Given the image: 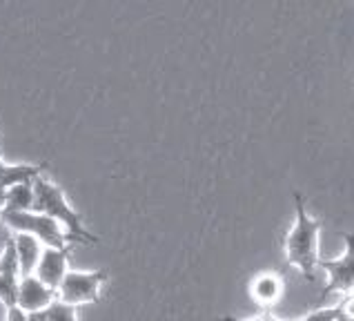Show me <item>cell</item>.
Instances as JSON below:
<instances>
[{
  "mask_svg": "<svg viewBox=\"0 0 354 321\" xmlns=\"http://www.w3.org/2000/svg\"><path fill=\"white\" fill-rule=\"evenodd\" d=\"M295 223L286 235V261L288 266L297 268L308 281H315V273L319 268V237L321 221L310 217L306 210V199L301 192H295Z\"/></svg>",
  "mask_w": 354,
  "mask_h": 321,
  "instance_id": "obj_1",
  "label": "cell"
},
{
  "mask_svg": "<svg viewBox=\"0 0 354 321\" xmlns=\"http://www.w3.org/2000/svg\"><path fill=\"white\" fill-rule=\"evenodd\" d=\"M283 290H286V279L281 273H261L250 281V295L257 301L261 308H266V313L279 304V299L283 297Z\"/></svg>",
  "mask_w": 354,
  "mask_h": 321,
  "instance_id": "obj_9",
  "label": "cell"
},
{
  "mask_svg": "<svg viewBox=\"0 0 354 321\" xmlns=\"http://www.w3.org/2000/svg\"><path fill=\"white\" fill-rule=\"evenodd\" d=\"M34 210V183H18L7 187L5 212H32Z\"/></svg>",
  "mask_w": 354,
  "mask_h": 321,
  "instance_id": "obj_12",
  "label": "cell"
},
{
  "mask_svg": "<svg viewBox=\"0 0 354 321\" xmlns=\"http://www.w3.org/2000/svg\"><path fill=\"white\" fill-rule=\"evenodd\" d=\"M107 281V270H67L63 284L58 288V299L69 306H83V304H96L100 299V290Z\"/></svg>",
  "mask_w": 354,
  "mask_h": 321,
  "instance_id": "obj_4",
  "label": "cell"
},
{
  "mask_svg": "<svg viewBox=\"0 0 354 321\" xmlns=\"http://www.w3.org/2000/svg\"><path fill=\"white\" fill-rule=\"evenodd\" d=\"M69 250L72 248H65V250H54V248H43L38 259V266H36V279L43 281L47 288H52L54 293H58L60 284L67 275V261H69Z\"/></svg>",
  "mask_w": 354,
  "mask_h": 321,
  "instance_id": "obj_7",
  "label": "cell"
},
{
  "mask_svg": "<svg viewBox=\"0 0 354 321\" xmlns=\"http://www.w3.org/2000/svg\"><path fill=\"white\" fill-rule=\"evenodd\" d=\"M14 246H16L20 277H32L36 273L40 253H43V246H40V241L36 237H32V235L18 232V235H14Z\"/></svg>",
  "mask_w": 354,
  "mask_h": 321,
  "instance_id": "obj_10",
  "label": "cell"
},
{
  "mask_svg": "<svg viewBox=\"0 0 354 321\" xmlns=\"http://www.w3.org/2000/svg\"><path fill=\"white\" fill-rule=\"evenodd\" d=\"M34 212L47 214L56 219L60 226L65 228V235L69 244H98V237L87 232L83 221L76 214V210L67 203V196L63 192V187L56 185L54 181H49L45 176H38L34 181Z\"/></svg>",
  "mask_w": 354,
  "mask_h": 321,
  "instance_id": "obj_2",
  "label": "cell"
},
{
  "mask_svg": "<svg viewBox=\"0 0 354 321\" xmlns=\"http://www.w3.org/2000/svg\"><path fill=\"white\" fill-rule=\"evenodd\" d=\"M5 201H7V187L0 185V210H5Z\"/></svg>",
  "mask_w": 354,
  "mask_h": 321,
  "instance_id": "obj_17",
  "label": "cell"
},
{
  "mask_svg": "<svg viewBox=\"0 0 354 321\" xmlns=\"http://www.w3.org/2000/svg\"><path fill=\"white\" fill-rule=\"evenodd\" d=\"M0 221H3L14 235L25 232V235L36 237L40 241V246H45V248L65 250L72 246L67 241L63 226H60L56 219L47 214H38L34 210L32 212H5L3 210V219Z\"/></svg>",
  "mask_w": 354,
  "mask_h": 321,
  "instance_id": "obj_3",
  "label": "cell"
},
{
  "mask_svg": "<svg viewBox=\"0 0 354 321\" xmlns=\"http://www.w3.org/2000/svg\"><path fill=\"white\" fill-rule=\"evenodd\" d=\"M45 313H47V321H78L76 306H69L60 299H56Z\"/></svg>",
  "mask_w": 354,
  "mask_h": 321,
  "instance_id": "obj_14",
  "label": "cell"
},
{
  "mask_svg": "<svg viewBox=\"0 0 354 321\" xmlns=\"http://www.w3.org/2000/svg\"><path fill=\"white\" fill-rule=\"evenodd\" d=\"M5 321H27V315L18 306H14V308L7 310V319Z\"/></svg>",
  "mask_w": 354,
  "mask_h": 321,
  "instance_id": "obj_15",
  "label": "cell"
},
{
  "mask_svg": "<svg viewBox=\"0 0 354 321\" xmlns=\"http://www.w3.org/2000/svg\"><path fill=\"white\" fill-rule=\"evenodd\" d=\"M343 248L341 257L337 259H321L319 268L326 270L328 275V286L323 288V297L332 293L350 295L354 290V232L343 235Z\"/></svg>",
  "mask_w": 354,
  "mask_h": 321,
  "instance_id": "obj_5",
  "label": "cell"
},
{
  "mask_svg": "<svg viewBox=\"0 0 354 321\" xmlns=\"http://www.w3.org/2000/svg\"><path fill=\"white\" fill-rule=\"evenodd\" d=\"M56 299H58V293H54L52 288H47L43 281H38L36 275L20 277L16 306L23 310L25 315L27 313H40V310H47Z\"/></svg>",
  "mask_w": 354,
  "mask_h": 321,
  "instance_id": "obj_6",
  "label": "cell"
},
{
  "mask_svg": "<svg viewBox=\"0 0 354 321\" xmlns=\"http://www.w3.org/2000/svg\"><path fill=\"white\" fill-rule=\"evenodd\" d=\"M45 163H18V165H9L0 158V185L3 187H12L18 183H34L38 176H43Z\"/></svg>",
  "mask_w": 354,
  "mask_h": 321,
  "instance_id": "obj_11",
  "label": "cell"
},
{
  "mask_svg": "<svg viewBox=\"0 0 354 321\" xmlns=\"http://www.w3.org/2000/svg\"><path fill=\"white\" fill-rule=\"evenodd\" d=\"M337 321H350V319H348V317H346V315H341V317H339V319H337Z\"/></svg>",
  "mask_w": 354,
  "mask_h": 321,
  "instance_id": "obj_18",
  "label": "cell"
},
{
  "mask_svg": "<svg viewBox=\"0 0 354 321\" xmlns=\"http://www.w3.org/2000/svg\"><path fill=\"white\" fill-rule=\"evenodd\" d=\"M0 219H3V210H0Z\"/></svg>",
  "mask_w": 354,
  "mask_h": 321,
  "instance_id": "obj_19",
  "label": "cell"
},
{
  "mask_svg": "<svg viewBox=\"0 0 354 321\" xmlns=\"http://www.w3.org/2000/svg\"><path fill=\"white\" fill-rule=\"evenodd\" d=\"M343 315V306H326V308H319V310H312V313L303 315L301 319H295V321H337L339 317ZM216 321H283V319H277L272 317L270 313H263L259 317H252V319H239V317H221Z\"/></svg>",
  "mask_w": 354,
  "mask_h": 321,
  "instance_id": "obj_13",
  "label": "cell"
},
{
  "mask_svg": "<svg viewBox=\"0 0 354 321\" xmlns=\"http://www.w3.org/2000/svg\"><path fill=\"white\" fill-rule=\"evenodd\" d=\"M18 284H20V270H18V257L14 237L7 241V246L0 255V301L5 308H14L18 301Z\"/></svg>",
  "mask_w": 354,
  "mask_h": 321,
  "instance_id": "obj_8",
  "label": "cell"
},
{
  "mask_svg": "<svg viewBox=\"0 0 354 321\" xmlns=\"http://www.w3.org/2000/svg\"><path fill=\"white\" fill-rule=\"evenodd\" d=\"M27 321H47V313L40 310V313H27Z\"/></svg>",
  "mask_w": 354,
  "mask_h": 321,
  "instance_id": "obj_16",
  "label": "cell"
}]
</instances>
